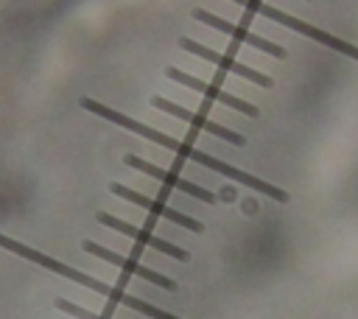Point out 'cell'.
Masks as SVG:
<instances>
[{
  "label": "cell",
  "instance_id": "obj_3",
  "mask_svg": "<svg viewBox=\"0 0 358 319\" xmlns=\"http://www.w3.org/2000/svg\"><path fill=\"white\" fill-rule=\"evenodd\" d=\"M179 48L187 50V53H196L199 59L213 62V64L221 67V70H229V73H235V76H241V78H249V81H255V84H260V87H271V84H274L271 76L257 73V70H252L249 64H241L232 53H218V50H213V48H207V45H199V42H193V39H187V36L179 39Z\"/></svg>",
  "mask_w": 358,
  "mask_h": 319
},
{
  "label": "cell",
  "instance_id": "obj_8",
  "mask_svg": "<svg viewBox=\"0 0 358 319\" xmlns=\"http://www.w3.org/2000/svg\"><path fill=\"white\" fill-rule=\"evenodd\" d=\"M193 17H196L199 22H204V25L221 31V34H229L235 42H243V45H252V48H257V50H266V53H271V56H277V59H285V48H280V45H274V42H268V39H263V36H255V34H252L249 28H243V25H232L229 20H221V17H215V14L204 11V8H196Z\"/></svg>",
  "mask_w": 358,
  "mask_h": 319
},
{
  "label": "cell",
  "instance_id": "obj_1",
  "mask_svg": "<svg viewBox=\"0 0 358 319\" xmlns=\"http://www.w3.org/2000/svg\"><path fill=\"white\" fill-rule=\"evenodd\" d=\"M81 106H84L87 112H92V115H101V118L112 120L115 126H123V129H129V132H134V134H140V137H145V140H154L157 146H162V148H168V151H173V154H179V157H187V160H193V162H199V165H204V168H210V171H215V173H224V176H229V179H235V182H243L246 187H252V190H257V193H266V196L274 199V201H288V193H285L282 187H274V185H268L266 179H257V176H252V173H246V171H238L235 165H229V162H224V160H218V157H213V154H204V151L193 148V146L185 143V140H176V137H171V134H162V132H157V129H151V126H145V123H140V120H134V118H129V115H123V112H117V109H112V106L95 101V98H81Z\"/></svg>",
  "mask_w": 358,
  "mask_h": 319
},
{
  "label": "cell",
  "instance_id": "obj_5",
  "mask_svg": "<svg viewBox=\"0 0 358 319\" xmlns=\"http://www.w3.org/2000/svg\"><path fill=\"white\" fill-rule=\"evenodd\" d=\"M98 221L103 224V227H109V229H117V232H123V235H129V238H134L137 243H143V246H151V249H157V252H162V255H168V257H176V260H187L190 255H187V249H182V246H176V243H171V241H165V238H157L154 232H148L145 227H137V224H129V221H120L117 215H112V213H98Z\"/></svg>",
  "mask_w": 358,
  "mask_h": 319
},
{
  "label": "cell",
  "instance_id": "obj_6",
  "mask_svg": "<svg viewBox=\"0 0 358 319\" xmlns=\"http://www.w3.org/2000/svg\"><path fill=\"white\" fill-rule=\"evenodd\" d=\"M165 76H168V78H173V81H179V84H185V87H190V90H196V92H201L204 98L218 101V104H224V106H229V109H238V112H243V115H249V118H257V115H260V112H257V106L246 104L243 98L229 95V92H227V90H221L218 84L201 81V78H196V76H190V73H185V70H179V67H168V70H165Z\"/></svg>",
  "mask_w": 358,
  "mask_h": 319
},
{
  "label": "cell",
  "instance_id": "obj_12",
  "mask_svg": "<svg viewBox=\"0 0 358 319\" xmlns=\"http://www.w3.org/2000/svg\"><path fill=\"white\" fill-rule=\"evenodd\" d=\"M56 308L64 311V313H70V316H76V319H106V316H101V313H95V311H87V308H81V305H76V302H70V299H64V297L56 299Z\"/></svg>",
  "mask_w": 358,
  "mask_h": 319
},
{
  "label": "cell",
  "instance_id": "obj_4",
  "mask_svg": "<svg viewBox=\"0 0 358 319\" xmlns=\"http://www.w3.org/2000/svg\"><path fill=\"white\" fill-rule=\"evenodd\" d=\"M109 190H112L115 196H120V199H126V201H131V204H137V207L154 213V215H162L165 221H171V224H176V227H185V229H190V232H204V224H199L196 218H190V215H185V213H179V210H173V207H168V204L159 201V199H148V196H143V193H137V190H131V187H126V185H120V182H112Z\"/></svg>",
  "mask_w": 358,
  "mask_h": 319
},
{
  "label": "cell",
  "instance_id": "obj_2",
  "mask_svg": "<svg viewBox=\"0 0 358 319\" xmlns=\"http://www.w3.org/2000/svg\"><path fill=\"white\" fill-rule=\"evenodd\" d=\"M246 8H249V11H260L263 17L280 22V25H288V28H294V31H299V34H305V36H310V39H316V42L333 48V50H341V53H347V56H352V59L358 62V48L350 45V42H344V39H338V36H333V34H327V31H319V28H313V25L296 20V17H288V14H282V11L271 8V6H263V3H249Z\"/></svg>",
  "mask_w": 358,
  "mask_h": 319
},
{
  "label": "cell",
  "instance_id": "obj_10",
  "mask_svg": "<svg viewBox=\"0 0 358 319\" xmlns=\"http://www.w3.org/2000/svg\"><path fill=\"white\" fill-rule=\"evenodd\" d=\"M151 104H154L157 109L173 115V118L187 120L190 126H196V129H201V132H207V134H215V137L227 140V143H235V146L243 143V134H238V132H232V129H227V126H221V123H215V120H210V118H204V115H196V112H190V109H185V106H179V104H173V101H168L165 95H154Z\"/></svg>",
  "mask_w": 358,
  "mask_h": 319
},
{
  "label": "cell",
  "instance_id": "obj_11",
  "mask_svg": "<svg viewBox=\"0 0 358 319\" xmlns=\"http://www.w3.org/2000/svg\"><path fill=\"white\" fill-rule=\"evenodd\" d=\"M123 305L126 308H131V311H137V313H143V316H151V319H179V316H173V313H168V311H162V308H154L151 302H145V299H140V297H123Z\"/></svg>",
  "mask_w": 358,
  "mask_h": 319
},
{
  "label": "cell",
  "instance_id": "obj_7",
  "mask_svg": "<svg viewBox=\"0 0 358 319\" xmlns=\"http://www.w3.org/2000/svg\"><path fill=\"white\" fill-rule=\"evenodd\" d=\"M81 249L90 252V255H95V257H101V260H106V263H112V266H117V269L126 271V274L143 277V280H148V283H154V285H159V288H165V291H173V280H171V277H165V274H159V271H154V269H148V266H143V263H137V260H129V257L120 255V252H112V249H106V246H101V243H95V241H84Z\"/></svg>",
  "mask_w": 358,
  "mask_h": 319
},
{
  "label": "cell",
  "instance_id": "obj_9",
  "mask_svg": "<svg viewBox=\"0 0 358 319\" xmlns=\"http://www.w3.org/2000/svg\"><path fill=\"white\" fill-rule=\"evenodd\" d=\"M123 162H126L129 168H134V171H143V173H148V176L159 179L162 185H168V187H173V190H182V193L193 196V199H201V201H207V204H213V201H215V196H213L210 190H204V187H199L196 182L182 179V176H176V173H171V171H165V168H159V165H154V162H148V160H143V157L126 154V157H123Z\"/></svg>",
  "mask_w": 358,
  "mask_h": 319
}]
</instances>
